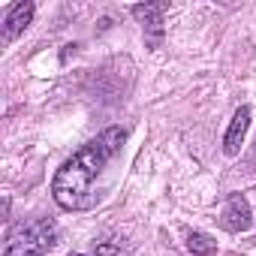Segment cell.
<instances>
[{"instance_id":"cell-1","label":"cell","mask_w":256,"mask_h":256,"mask_svg":"<svg viewBox=\"0 0 256 256\" xmlns=\"http://www.w3.org/2000/svg\"><path fill=\"white\" fill-rule=\"evenodd\" d=\"M126 142V130L120 126H108L90 142H84L52 178V196L64 211H88L96 205L100 193L96 184L108 163L120 154Z\"/></svg>"},{"instance_id":"cell-2","label":"cell","mask_w":256,"mask_h":256,"mask_svg":"<svg viewBox=\"0 0 256 256\" xmlns=\"http://www.w3.org/2000/svg\"><path fill=\"white\" fill-rule=\"evenodd\" d=\"M58 244V223L48 217L18 220L10 226L4 241V256H46Z\"/></svg>"},{"instance_id":"cell-3","label":"cell","mask_w":256,"mask_h":256,"mask_svg":"<svg viewBox=\"0 0 256 256\" xmlns=\"http://www.w3.org/2000/svg\"><path fill=\"white\" fill-rule=\"evenodd\" d=\"M253 223V211H250V202L241 196V193H232L220 211V226L226 232H247Z\"/></svg>"},{"instance_id":"cell-4","label":"cell","mask_w":256,"mask_h":256,"mask_svg":"<svg viewBox=\"0 0 256 256\" xmlns=\"http://www.w3.org/2000/svg\"><path fill=\"white\" fill-rule=\"evenodd\" d=\"M163 12H166V4H139V6H133V16L145 28L148 48H160V42H163Z\"/></svg>"},{"instance_id":"cell-5","label":"cell","mask_w":256,"mask_h":256,"mask_svg":"<svg viewBox=\"0 0 256 256\" xmlns=\"http://www.w3.org/2000/svg\"><path fill=\"white\" fill-rule=\"evenodd\" d=\"M34 12H36V6L30 4V0L10 6V12H6V18H4V28H0V40H4V46H10L18 34L28 30V24L34 22Z\"/></svg>"},{"instance_id":"cell-6","label":"cell","mask_w":256,"mask_h":256,"mask_svg":"<svg viewBox=\"0 0 256 256\" xmlns=\"http://www.w3.org/2000/svg\"><path fill=\"white\" fill-rule=\"evenodd\" d=\"M247 130H250V108H247V106H241V108L232 114L229 130H226V139H223V151H226L229 157H235V154L241 151Z\"/></svg>"},{"instance_id":"cell-7","label":"cell","mask_w":256,"mask_h":256,"mask_svg":"<svg viewBox=\"0 0 256 256\" xmlns=\"http://www.w3.org/2000/svg\"><path fill=\"white\" fill-rule=\"evenodd\" d=\"M187 250L196 253V256H211V253L217 250V241H214L211 235L193 229V232H187Z\"/></svg>"},{"instance_id":"cell-8","label":"cell","mask_w":256,"mask_h":256,"mask_svg":"<svg viewBox=\"0 0 256 256\" xmlns=\"http://www.w3.org/2000/svg\"><path fill=\"white\" fill-rule=\"evenodd\" d=\"M94 253L96 256H124V247H120V241H102V244H96Z\"/></svg>"},{"instance_id":"cell-9","label":"cell","mask_w":256,"mask_h":256,"mask_svg":"<svg viewBox=\"0 0 256 256\" xmlns=\"http://www.w3.org/2000/svg\"><path fill=\"white\" fill-rule=\"evenodd\" d=\"M72 256H82V253H72Z\"/></svg>"}]
</instances>
